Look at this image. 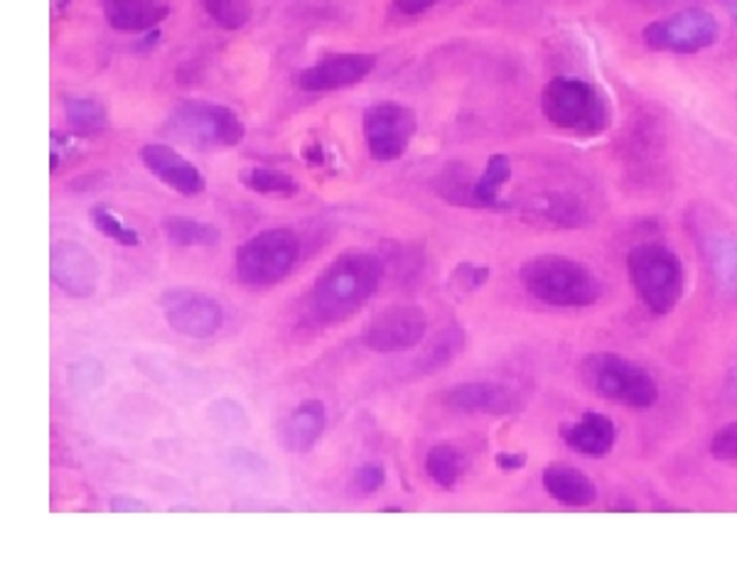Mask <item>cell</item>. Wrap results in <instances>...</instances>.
Wrapping results in <instances>:
<instances>
[{
  "label": "cell",
  "instance_id": "obj_1",
  "mask_svg": "<svg viewBox=\"0 0 737 562\" xmlns=\"http://www.w3.org/2000/svg\"><path fill=\"white\" fill-rule=\"evenodd\" d=\"M383 280V261L367 251H347L334 259L312 285V314L324 324L357 314Z\"/></svg>",
  "mask_w": 737,
  "mask_h": 562
},
{
  "label": "cell",
  "instance_id": "obj_2",
  "mask_svg": "<svg viewBox=\"0 0 737 562\" xmlns=\"http://www.w3.org/2000/svg\"><path fill=\"white\" fill-rule=\"evenodd\" d=\"M519 278L531 298L550 308L583 310L603 295V285L585 263L556 253L526 261L519 268Z\"/></svg>",
  "mask_w": 737,
  "mask_h": 562
},
{
  "label": "cell",
  "instance_id": "obj_3",
  "mask_svg": "<svg viewBox=\"0 0 737 562\" xmlns=\"http://www.w3.org/2000/svg\"><path fill=\"white\" fill-rule=\"evenodd\" d=\"M540 111L548 123L580 137H595L609 125V106L595 84L575 76H556L540 92Z\"/></svg>",
  "mask_w": 737,
  "mask_h": 562
},
{
  "label": "cell",
  "instance_id": "obj_4",
  "mask_svg": "<svg viewBox=\"0 0 737 562\" xmlns=\"http://www.w3.org/2000/svg\"><path fill=\"white\" fill-rule=\"evenodd\" d=\"M629 280L644 308L664 318L671 314L683 295V263L664 243H639L627 255Z\"/></svg>",
  "mask_w": 737,
  "mask_h": 562
},
{
  "label": "cell",
  "instance_id": "obj_5",
  "mask_svg": "<svg viewBox=\"0 0 737 562\" xmlns=\"http://www.w3.org/2000/svg\"><path fill=\"white\" fill-rule=\"evenodd\" d=\"M300 259V239L293 229H265L236 249L234 268L239 280L251 288H269L293 273Z\"/></svg>",
  "mask_w": 737,
  "mask_h": 562
},
{
  "label": "cell",
  "instance_id": "obj_6",
  "mask_svg": "<svg viewBox=\"0 0 737 562\" xmlns=\"http://www.w3.org/2000/svg\"><path fill=\"white\" fill-rule=\"evenodd\" d=\"M585 379L599 398L615 406L644 410L658 400V386L652 373L613 351L587 357Z\"/></svg>",
  "mask_w": 737,
  "mask_h": 562
},
{
  "label": "cell",
  "instance_id": "obj_7",
  "mask_svg": "<svg viewBox=\"0 0 737 562\" xmlns=\"http://www.w3.org/2000/svg\"><path fill=\"white\" fill-rule=\"evenodd\" d=\"M167 131L182 143L212 151V147H236L246 135L239 113L224 104L182 101L167 118Z\"/></svg>",
  "mask_w": 737,
  "mask_h": 562
},
{
  "label": "cell",
  "instance_id": "obj_8",
  "mask_svg": "<svg viewBox=\"0 0 737 562\" xmlns=\"http://www.w3.org/2000/svg\"><path fill=\"white\" fill-rule=\"evenodd\" d=\"M717 20L701 8H688L642 29V43L654 52L698 55L717 43Z\"/></svg>",
  "mask_w": 737,
  "mask_h": 562
},
{
  "label": "cell",
  "instance_id": "obj_9",
  "mask_svg": "<svg viewBox=\"0 0 737 562\" xmlns=\"http://www.w3.org/2000/svg\"><path fill=\"white\" fill-rule=\"evenodd\" d=\"M361 128L373 160L393 163L408 153L418 131V116L411 106H403L399 101H381L364 111Z\"/></svg>",
  "mask_w": 737,
  "mask_h": 562
},
{
  "label": "cell",
  "instance_id": "obj_10",
  "mask_svg": "<svg viewBox=\"0 0 737 562\" xmlns=\"http://www.w3.org/2000/svg\"><path fill=\"white\" fill-rule=\"evenodd\" d=\"M161 308L165 322L187 339H212L224 327L226 320L219 300L190 288L165 290L161 295Z\"/></svg>",
  "mask_w": 737,
  "mask_h": 562
},
{
  "label": "cell",
  "instance_id": "obj_11",
  "mask_svg": "<svg viewBox=\"0 0 737 562\" xmlns=\"http://www.w3.org/2000/svg\"><path fill=\"white\" fill-rule=\"evenodd\" d=\"M428 320L418 304H391V308L373 314L364 342L371 351L399 354L416 349L426 339Z\"/></svg>",
  "mask_w": 737,
  "mask_h": 562
},
{
  "label": "cell",
  "instance_id": "obj_12",
  "mask_svg": "<svg viewBox=\"0 0 737 562\" xmlns=\"http://www.w3.org/2000/svg\"><path fill=\"white\" fill-rule=\"evenodd\" d=\"M49 278L74 300L92 298L98 288V263L94 253L76 241H55L49 249Z\"/></svg>",
  "mask_w": 737,
  "mask_h": 562
},
{
  "label": "cell",
  "instance_id": "obj_13",
  "mask_svg": "<svg viewBox=\"0 0 737 562\" xmlns=\"http://www.w3.org/2000/svg\"><path fill=\"white\" fill-rule=\"evenodd\" d=\"M377 67V55L371 52H337L322 57L320 62L302 69L298 74V86L308 94L340 92L359 84Z\"/></svg>",
  "mask_w": 737,
  "mask_h": 562
},
{
  "label": "cell",
  "instance_id": "obj_14",
  "mask_svg": "<svg viewBox=\"0 0 737 562\" xmlns=\"http://www.w3.org/2000/svg\"><path fill=\"white\" fill-rule=\"evenodd\" d=\"M445 406L457 412H485V416H514L521 400L516 391L495 381L457 383L445 393Z\"/></svg>",
  "mask_w": 737,
  "mask_h": 562
},
{
  "label": "cell",
  "instance_id": "obj_15",
  "mask_svg": "<svg viewBox=\"0 0 737 562\" xmlns=\"http://www.w3.org/2000/svg\"><path fill=\"white\" fill-rule=\"evenodd\" d=\"M141 163L157 180L182 196H197L204 192V177L197 165L165 143H147L141 147Z\"/></svg>",
  "mask_w": 737,
  "mask_h": 562
},
{
  "label": "cell",
  "instance_id": "obj_16",
  "mask_svg": "<svg viewBox=\"0 0 737 562\" xmlns=\"http://www.w3.org/2000/svg\"><path fill=\"white\" fill-rule=\"evenodd\" d=\"M328 428V408L318 398L302 400L295 406L281 426V445L293 455H308L318 445Z\"/></svg>",
  "mask_w": 737,
  "mask_h": 562
},
{
  "label": "cell",
  "instance_id": "obj_17",
  "mask_svg": "<svg viewBox=\"0 0 737 562\" xmlns=\"http://www.w3.org/2000/svg\"><path fill=\"white\" fill-rule=\"evenodd\" d=\"M524 219L548 229H580L590 222V212L573 194L546 192L524 204Z\"/></svg>",
  "mask_w": 737,
  "mask_h": 562
},
{
  "label": "cell",
  "instance_id": "obj_18",
  "mask_svg": "<svg viewBox=\"0 0 737 562\" xmlns=\"http://www.w3.org/2000/svg\"><path fill=\"white\" fill-rule=\"evenodd\" d=\"M560 438H563L566 445L570 450H575L578 455L599 459L613 452L617 442V428L613 420L603 416V412L587 410L583 418L560 428Z\"/></svg>",
  "mask_w": 737,
  "mask_h": 562
},
{
  "label": "cell",
  "instance_id": "obj_19",
  "mask_svg": "<svg viewBox=\"0 0 737 562\" xmlns=\"http://www.w3.org/2000/svg\"><path fill=\"white\" fill-rule=\"evenodd\" d=\"M104 17L118 33H151L170 15L165 0H102Z\"/></svg>",
  "mask_w": 737,
  "mask_h": 562
},
{
  "label": "cell",
  "instance_id": "obj_20",
  "mask_svg": "<svg viewBox=\"0 0 737 562\" xmlns=\"http://www.w3.org/2000/svg\"><path fill=\"white\" fill-rule=\"evenodd\" d=\"M540 481H544L546 494L558 501L560 506L585 509L595 504L597 499V487L593 485V479L570 465L546 467L544 475H540Z\"/></svg>",
  "mask_w": 737,
  "mask_h": 562
},
{
  "label": "cell",
  "instance_id": "obj_21",
  "mask_svg": "<svg viewBox=\"0 0 737 562\" xmlns=\"http://www.w3.org/2000/svg\"><path fill=\"white\" fill-rule=\"evenodd\" d=\"M701 251L715 288L737 300V239L730 234H703Z\"/></svg>",
  "mask_w": 737,
  "mask_h": 562
},
{
  "label": "cell",
  "instance_id": "obj_22",
  "mask_svg": "<svg viewBox=\"0 0 737 562\" xmlns=\"http://www.w3.org/2000/svg\"><path fill=\"white\" fill-rule=\"evenodd\" d=\"M161 226L167 241L182 246V249H212V246L222 241V231L210 222L187 219V216H167Z\"/></svg>",
  "mask_w": 737,
  "mask_h": 562
},
{
  "label": "cell",
  "instance_id": "obj_23",
  "mask_svg": "<svg viewBox=\"0 0 737 562\" xmlns=\"http://www.w3.org/2000/svg\"><path fill=\"white\" fill-rule=\"evenodd\" d=\"M462 349H465V330H460L457 324H450V327L438 332V337L428 344L426 351H423L418 369L423 373H436L440 369H445L457 359V354Z\"/></svg>",
  "mask_w": 737,
  "mask_h": 562
},
{
  "label": "cell",
  "instance_id": "obj_24",
  "mask_svg": "<svg viewBox=\"0 0 737 562\" xmlns=\"http://www.w3.org/2000/svg\"><path fill=\"white\" fill-rule=\"evenodd\" d=\"M426 471L432 485H436L438 489L452 491L457 487V481L462 477L460 450L448 445V442L432 445L426 455Z\"/></svg>",
  "mask_w": 737,
  "mask_h": 562
},
{
  "label": "cell",
  "instance_id": "obj_25",
  "mask_svg": "<svg viewBox=\"0 0 737 562\" xmlns=\"http://www.w3.org/2000/svg\"><path fill=\"white\" fill-rule=\"evenodd\" d=\"M64 111H67V123L69 128H72V133L76 135H96L108 125L106 106L102 101H96V98H84V96L67 98Z\"/></svg>",
  "mask_w": 737,
  "mask_h": 562
},
{
  "label": "cell",
  "instance_id": "obj_26",
  "mask_svg": "<svg viewBox=\"0 0 737 562\" xmlns=\"http://www.w3.org/2000/svg\"><path fill=\"white\" fill-rule=\"evenodd\" d=\"M511 180V163L507 155H491L487 160L485 172H482L475 187H472V196H475V204L482 206V210H489V206H499V190Z\"/></svg>",
  "mask_w": 737,
  "mask_h": 562
},
{
  "label": "cell",
  "instance_id": "obj_27",
  "mask_svg": "<svg viewBox=\"0 0 737 562\" xmlns=\"http://www.w3.org/2000/svg\"><path fill=\"white\" fill-rule=\"evenodd\" d=\"M241 184L259 194H278V196H295L300 192V184L293 175L275 170V167H249L241 172Z\"/></svg>",
  "mask_w": 737,
  "mask_h": 562
},
{
  "label": "cell",
  "instance_id": "obj_28",
  "mask_svg": "<svg viewBox=\"0 0 737 562\" xmlns=\"http://www.w3.org/2000/svg\"><path fill=\"white\" fill-rule=\"evenodd\" d=\"M92 219L98 231H102L106 239L116 241L118 246H126V249H135L141 246V234H138L133 226H128L121 214L114 212L108 204H96L92 210Z\"/></svg>",
  "mask_w": 737,
  "mask_h": 562
},
{
  "label": "cell",
  "instance_id": "obj_29",
  "mask_svg": "<svg viewBox=\"0 0 737 562\" xmlns=\"http://www.w3.org/2000/svg\"><path fill=\"white\" fill-rule=\"evenodd\" d=\"M202 8L224 29H241L253 15V0H202Z\"/></svg>",
  "mask_w": 737,
  "mask_h": 562
},
{
  "label": "cell",
  "instance_id": "obj_30",
  "mask_svg": "<svg viewBox=\"0 0 737 562\" xmlns=\"http://www.w3.org/2000/svg\"><path fill=\"white\" fill-rule=\"evenodd\" d=\"M477 177H469L467 175V167H460V165H452L450 170L442 172L438 177V192L440 196H445V200L462 204V206H477L475 204V196H472V187H475Z\"/></svg>",
  "mask_w": 737,
  "mask_h": 562
},
{
  "label": "cell",
  "instance_id": "obj_31",
  "mask_svg": "<svg viewBox=\"0 0 737 562\" xmlns=\"http://www.w3.org/2000/svg\"><path fill=\"white\" fill-rule=\"evenodd\" d=\"M67 379H69V383H72L74 391H79V393H92V391L104 386L106 369H104V363L98 361V359L86 357V359L74 361L72 367H69Z\"/></svg>",
  "mask_w": 737,
  "mask_h": 562
},
{
  "label": "cell",
  "instance_id": "obj_32",
  "mask_svg": "<svg viewBox=\"0 0 737 562\" xmlns=\"http://www.w3.org/2000/svg\"><path fill=\"white\" fill-rule=\"evenodd\" d=\"M487 280H489L487 265L460 263L450 275V290L457 292V295H472V292H477L479 288H485Z\"/></svg>",
  "mask_w": 737,
  "mask_h": 562
},
{
  "label": "cell",
  "instance_id": "obj_33",
  "mask_svg": "<svg viewBox=\"0 0 737 562\" xmlns=\"http://www.w3.org/2000/svg\"><path fill=\"white\" fill-rule=\"evenodd\" d=\"M210 418H212L214 422H219L222 428H246V426H249V418H246V410L239 406V403L229 400V398H222V400L212 403Z\"/></svg>",
  "mask_w": 737,
  "mask_h": 562
},
{
  "label": "cell",
  "instance_id": "obj_34",
  "mask_svg": "<svg viewBox=\"0 0 737 562\" xmlns=\"http://www.w3.org/2000/svg\"><path fill=\"white\" fill-rule=\"evenodd\" d=\"M711 455L721 462H737V420L727 422L711 440Z\"/></svg>",
  "mask_w": 737,
  "mask_h": 562
},
{
  "label": "cell",
  "instance_id": "obj_35",
  "mask_svg": "<svg viewBox=\"0 0 737 562\" xmlns=\"http://www.w3.org/2000/svg\"><path fill=\"white\" fill-rule=\"evenodd\" d=\"M383 481H387V469L377 462H367V465H361L357 469V475H354V487H357L361 494H377V491L383 487Z\"/></svg>",
  "mask_w": 737,
  "mask_h": 562
},
{
  "label": "cell",
  "instance_id": "obj_36",
  "mask_svg": "<svg viewBox=\"0 0 737 562\" xmlns=\"http://www.w3.org/2000/svg\"><path fill=\"white\" fill-rule=\"evenodd\" d=\"M526 462L528 457L524 455V452H499V455L495 457V465L501 471H519L521 467H526Z\"/></svg>",
  "mask_w": 737,
  "mask_h": 562
},
{
  "label": "cell",
  "instance_id": "obj_37",
  "mask_svg": "<svg viewBox=\"0 0 737 562\" xmlns=\"http://www.w3.org/2000/svg\"><path fill=\"white\" fill-rule=\"evenodd\" d=\"M111 511H116V514H126V511H131V514H145V511H151V506H147L145 501L133 499V497H114Z\"/></svg>",
  "mask_w": 737,
  "mask_h": 562
},
{
  "label": "cell",
  "instance_id": "obj_38",
  "mask_svg": "<svg viewBox=\"0 0 737 562\" xmlns=\"http://www.w3.org/2000/svg\"><path fill=\"white\" fill-rule=\"evenodd\" d=\"M436 3L438 0H393V5H396L401 15H423Z\"/></svg>",
  "mask_w": 737,
  "mask_h": 562
},
{
  "label": "cell",
  "instance_id": "obj_39",
  "mask_svg": "<svg viewBox=\"0 0 737 562\" xmlns=\"http://www.w3.org/2000/svg\"><path fill=\"white\" fill-rule=\"evenodd\" d=\"M721 5L725 8V13L730 15L733 23H737V0H721Z\"/></svg>",
  "mask_w": 737,
  "mask_h": 562
},
{
  "label": "cell",
  "instance_id": "obj_40",
  "mask_svg": "<svg viewBox=\"0 0 737 562\" xmlns=\"http://www.w3.org/2000/svg\"><path fill=\"white\" fill-rule=\"evenodd\" d=\"M727 393H730V396H737V359H735V367L730 371V379H727Z\"/></svg>",
  "mask_w": 737,
  "mask_h": 562
},
{
  "label": "cell",
  "instance_id": "obj_41",
  "mask_svg": "<svg viewBox=\"0 0 737 562\" xmlns=\"http://www.w3.org/2000/svg\"><path fill=\"white\" fill-rule=\"evenodd\" d=\"M67 3H69V0H59V8H67Z\"/></svg>",
  "mask_w": 737,
  "mask_h": 562
}]
</instances>
